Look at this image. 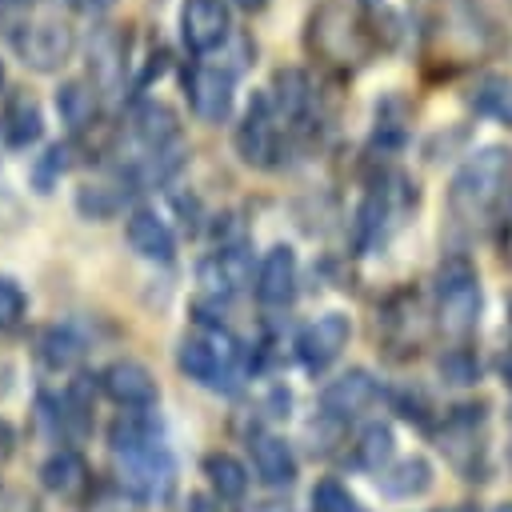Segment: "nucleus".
<instances>
[{
  "instance_id": "obj_1",
  "label": "nucleus",
  "mask_w": 512,
  "mask_h": 512,
  "mask_svg": "<svg viewBox=\"0 0 512 512\" xmlns=\"http://www.w3.org/2000/svg\"><path fill=\"white\" fill-rule=\"evenodd\" d=\"M512 196V148L488 144L476 148L448 184V212L464 228H484Z\"/></svg>"
},
{
  "instance_id": "obj_2",
  "label": "nucleus",
  "mask_w": 512,
  "mask_h": 512,
  "mask_svg": "<svg viewBox=\"0 0 512 512\" xmlns=\"http://www.w3.org/2000/svg\"><path fill=\"white\" fill-rule=\"evenodd\" d=\"M436 324L452 340L472 336L480 324V276L464 256H448L436 268Z\"/></svg>"
},
{
  "instance_id": "obj_3",
  "label": "nucleus",
  "mask_w": 512,
  "mask_h": 512,
  "mask_svg": "<svg viewBox=\"0 0 512 512\" xmlns=\"http://www.w3.org/2000/svg\"><path fill=\"white\" fill-rule=\"evenodd\" d=\"M236 360H240V344L220 328V324H204L200 332L184 336L176 348V364L188 380L204 384V388H232L236 380Z\"/></svg>"
},
{
  "instance_id": "obj_4",
  "label": "nucleus",
  "mask_w": 512,
  "mask_h": 512,
  "mask_svg": "<svg viewBox=\"0 0 512 512\" xmlns=\"http://www.w3.org/2000/svg\"><path fill=\"white\" fill-rule=\"evenodd\" d=\"M308 48L332 64H360L368 56L364 28L344 4H320L308 16Z\"/></svg>"
},
{
  "instance_id": "obj_5",
  "label": "nucleus",
  "mask_w": 512,
  "mask_h": 512,
  "mask_svg": "<svg viewBox=\"0 0 512 512\" xmlns=\"http://www.w3.org/2000/svg\"><path fill=\"white\" fill-rule=\"evenodd\" d=\"M12 48L32 72H60L76 52V32L68 20H32L12 32Z\"/></svg>"
},
{
  "instance_id": "obj_6",
  "label": "nucleus",
  "mask_w": 512,
  "mask_h": 512,
  "mask_svg": "<svg viewBox=\"0 0 512 512\" xmlns=\"http://www.w3.org/2000/svg\"><path fill=\"white\" fill-rule=\"evenodd\" d=\"M172 476H176L172 456L156 440L128 448V452H116V480L136 500H164L172 488Z\"/></svg>"
},
{
  "instance_id": "obj_7",
  "label": "nucleus",
  "mask_w": 512,
  "mask_h": 512,
  "mask_svg": "<svg viewBox=\"0 0 512 512\" xmlns=\"http://www.w3.org/2000/svg\"><path fill=\"white\" fill-rule=\"evenodd\" d=\"M280 116L272 108V96L268 92H256L240 116V128H236V152L244 164L252 168H272L276 164V152H280Z\"/></svg>"
},
{
  "instance_id": "obj_8",
  "label": "nucleus",
  "mask_w": 512,
  "mask_h": 512,
  "mask_svg": "<svg viewBox=\"0 0 512 512\" xmlns=\"http://www.w3.org/2000/svg\"><path fill=\"white\" fill-rule=\"evenodd\" d=\"M180 40L188 52L208 56L232 40V12L228 0H184L180 4Z\"/></svg>"
},
{
  "instance_id": "obj_9",
  "label": "nucleus",
  "mask_w": 512,
  "mask_h": 512,
  "mask_svg": "<svg viewBox=\"0 0 512 512\" xmlns=\"http://www.w3.org/2000/svg\"><path fill=\"white\" fill-rule=\"evenodd\" d=\"M184 92L188 104L196 112V120L204 124H224L232 116V100H236V76L224 72L220 64H192L184 72Z\"/></svg>"
},
{
  "instance_id": "obj_10",
  "label": "nucleus",
  "mask_w": 512,
  "mask_h": 512,
  "mask_svg": "<svg viewBox=\"0 0 512 512\" xmlns=\"http://www.w3.org/2000/svg\"><path fill=\"white\" fill-rule=\"evenodd\" d=\"M196 284H200L204 296H212V300H232V296H240L248 284H256V280H252V256H248V248L224 244V248L208 252V256L196 264Z\"/></svg>"
},
{
  "instance_id": "obj_11",
  "label": "nucleus",
  "mask_w": 512,
  "mask_h": 512,
  "mask_svg": "<svg viewBox=\"0 0 512 512\" xmlns=\"http://www.w3.org/2000/svg\"><path fill=\"white\" fill-rule=\"evenodd\" d=\"M348 336H352V320L344 312H324V316H316L312 324L300 328L296 356H300V364L308 372H320L348 348Z\"/></svg>"
},
{
  "instance_id": "obj_12",
  "label": "nucleus",
  "mask_w": 512,
  "mask_h": 512,
  "mask_svg": "<svg viewBox=\"0 0 512 512\" xmlns=\"http://www.w3.org/2000/svg\"><path fill=\"white\" fill-rule=\"evenodd\" d=\"M376 396H380V384L372 380V372L348 368V372H340L336 380L324 384L320 408H324V416H332V420H356L360 412H368V408L376 404Z\"/></svg>"
},
{
  "instance_id": "obj_13",
  "label": "nucleus",
  "mask_w": 512,
  "mask_h": 512,
  "mask_svg": "<svg viewBox=\"0 0 512 512\" xmlns=\"http://www.w3.org/2000/svg\"><path fill=\"white\" fill-rule=\"evenodd\" d=\"M100 388H104V396H108L112 404L136 408V412L152 408L156 396H160L152 372H148L140 360H112V364L100 372Z\"/></svg>"
},
{
  "instance_id": "obj_14",
  "label": "nucleus",
  "mask_w": 512,
  "mask_h": 512,
  "mask_svg": "<svg viewBox=\"0 0 512 512\" xmlns=\"http://www.w3.org/2000/svg\"><path fill=\"white\" fill-rule=\"evenodd\" d=\"M296 280H300L296 252L288 244H272L256 268V300L264 308H284L296 296Z\"/></svg>"
},
{
  "instance_id": "obj_15",
  "label": "nucleus",
  "mask_w": 512,
  "mask_h": 512,
  "mask_svg": "<svg viewBox=\"0 0 512 512\" xmlns=\"http://www.w3.org/2000/svg\"><path fill=\"white\" fill-rule=\"evenodd\" d=\"M124 236H128L132 252L144 256V260L168 264V260L176 256V236H172V228L164 224V216L152 212V208H132L128 220H124Z\"/></svg>"
},
{
  "instance_id": "obj_16",
  "label": "nucleus",
  "mask_w": 512,
  "mask_h": 512,
  "mask_svg": "<svg viewBox=\"0 0 512 512\" xmlns=\"http://www.w3.org/2000/svg\"><path fill=\"white\" fill-rule=\"evenodd\" d=\"M132 136H136V144L144 148V156L168 152V148L180 144V116H176L164 100H144V104L132 112Z\"/></svg>"
},
{
  "instance_id": "obj_17",
  "label": "nucleus",
  "mask_w": 512,
  "mask_h": 512,
  "mask_svg": "<svg viewBox=\"0 0 512 512\" xmlns=\"http://www.w3.org/2000/svg\"><path fill=\"white\" fill-rule=\"evenodd\" d=\"M88 68L96 88H116L128 68V44L112 24H100L88 40Z\"/></svg>"
},
{
  "instance_id": "obj_18",
  "label": "nucleus",
  "mask_w": 512,
  "mask_h": 512,
  "mask_svg": "<svg viewBox=\"0 0 512 512\" xmlns=\"http://www.w3.org/2000/svg\"><path fill=\"white\" fill-rule=\"evenodd\" d=\"M248 448H252V468H256V480H260V484H268V488H288V484L296 480V456H292V448H288L280 436H272V432H252Z\"/></svg>"
},
{
  "instance_id": "obj_19",
  "label": "nucleus",
  "mask_w": 512,
  "mask_h": 512,
  "mask_svg": "<svg viewBox=\"0 0 512 512\" xmlns=\"http://www.w3.org/2000/svg\"><path fill=\"white\" fill-rule=\"evenodd\" d=\"M40 136H44V112H40L36 96L12 92L8 104L0 108V140L8 148H32Z\"/></svg>"
},
{
  "instance_id": "obj_20",
  "label": "nucleus",
  "mask_w": 512,
  "mask_h": 512,
  "mask_svg": "<svg viewBox=\"0 0 512 512\" xmlns=\"http://www.w3.org/2000/svg\"><path fill=\"white\" fill-rule=\"evenodd\" d=\"M268 96H272V108H276L280 124H300L312 108V80L300 68H276Z\"/></svg>"
},
{
  "instance_id": "obj_21",
  "label": "nucleus",
  "mask_w": 512,
  "mask_h": 512,
  "mask_svg": "<svg viewBox=\"0 0 512 512\" xmlns=\"http://www.w3.org/2000/svg\"><path fill=\"white\" fill-rule=\"evenodd\" d=\"M40 484L52 492V496H76L84 492L88 484V464L76 448H60L52 452L44 464H40Z\"/></svg>"
},
{
  "instance_id": "obj_22",
  "label": "nucleus",
  "mask_w": 512,
  "mask_h": 512,
  "mask_svg": "<svg viewBox=\"0 0 512 512\" xmlns=\"http://www.w3.org/2000/svg\"><path fill=\"white\" fill-rule=\"evenodd\" d=\"M56 112H60V120L68 124V132L92 128V124H96V112H100V104H96V84H88V80H64V84L56 88Z\"/></svg>"
},
{
  "instance_id": "obj_23",
  "label": "nucleus",
  "mask_w": 512,
  "mask_h": 512,
  "mask_svg": "<svg viewBox=\"0 0 512 512\" xmlns=\"http://www.w3.org/2000/svg\"><path fill=\"white\" fill-rule=\"evenodd\" d=\"M376 484L388 492V496H420V492H428L432 488V468H428V460L424 456H408V460H396L392 468H384L380 476H376Z\"/></svg>"
},
{
  "instance_id": "obj_24",
  "label": "nucleus",
  "mask_w": 512,
  "mask_h": 512,
  "mask_svg": "<svg viewBox=\"0 0 512 512\" xmlns=\"http://www.w3.org/2000/svg\"><path fill=\"white\" fill-rule=\"evenodd\" d=\"M204 476H208V484L220 500H240L248 492V468L228 452H208L204 456Z\"/></svg>"
},
{
  "instance_id": "obj_25",
  "label": "nucleus",
  "mask_w": 512,
  "mask_h": 512,
  "mask_svg": "<svg viewBox=\"0 0 512 512\" xmlns=\"http://www.w3.org/2000/svg\"><path fill=\"white\" fill-rule=\"evenodd\" d=\"M80 356H84V340L72 332V328H48L44 336H40V360L48 364V368H56V372H68V368H76L80 364Z\"/></svg>"
},
{
  "instance_id": "obj_26",
  "label": "nucleus",
  "mask_w": 512,
  "mask_h": 512,
  "mask_svg": "<svg viewBox=\"0 0 512 512\" xmlns=\"http://www.w3.org/2000/svg\"><path fill=\"white\" fill-rule=\"evenodd\" d=\"M392 448H396L392 444V428L388 424H368L360 432V440H356V464L380 476L388 468V460H392Z\"/></svg>"
},
{
  "instance_id": "obj_27",
  "label": "nucleus",
  "mask_w": 512,
  "mask_h": 512,
  "mask_svg": "<svg viewBox=\"0 0 512 512\" xmlns=\"http://www.w3.org/2000/svg\"><path fill=\"white\" fill-rule=\"evenodd\" d=\"M472 104H476V112L512 124V80H508V76H484V80L476 84Z\"/></svg>"
},
{
  "instance_id": "obj_28",
  "label": "nucleus",
  "mask_w": 512,
  "mask_h": 512,
  "mask_svg": "<svg viewBox=\"0 0 512 512\" xmlns=\"http://www.w3.org/2000/svg\"><path fill=\"white\" fill-rule=\"evenodd\" d=\"M72 152H76V144L64 140V144H52V148L36 160V168H32V184H36V192H52L56 176H64V172L72 168Z\"/></svg>"
},
{
  "instance_id": "obj_29",
  "label": "nucleus",
  "mask_w": 512,
  "mask_h": 512,
  "mask_svg": "<svg viewBox=\"0 0 512 512\" xmlns=\"http://www.w3.org/2000/svg\"><path fill=\"white\" fill-rule=\"evenodd\" d=\"M440 376L448 384H476L480 380V364H476V356L468 348H448L440 356Z\"/></svg>"
},
{
  "instance_id": "obj_30",
  "label": "nucleus",
  "mask_w": 512,
  "mask_h": 512,
  "mask_svg": "<svg viewBox=\"0 0 512 512\" xmlns=\"http://www.w3.org/2000/svg\"><path fill=\"white\" fill-rule=\"evenodd\" d=\"M312 512H360V508L340 480H320L312 488Z\"/></svg>"
},
{
  "instance_id": "obj_31",
  "label": "nucleus",
  "mask_w": 512,
  "mask_h": 512,
  "mask_svg": "<svg viewBox=\"0 0 512 512\" xmlns=\"http://www.w3.org/2000/svg\"><path fill=\"white\" fill-rule=\"evenodd\" d=\"M24 312H28V296H24V288H20L12 276H0V332L16 328V324L24 320Z\"/></svg>"
},
{
  "instance_id": "obj_32",
  "label": "nucleus",
  "mask_w": 512,
  "mask_h": 512,
  "mask_svg": "<svg viewBox=\"0 0 512 512\" xmlns=\"http://www.w3.org/2000/svg\"><path fill=\"white\" fill-rule=\"evenodd\" d=\"M12 452H16V432L8 420H0V468L12 460Z\"/></svg>"
},
{
  "instance_id": "obj_33",
  "label": "nucleus",
  "mask_w": 512,
  "mask_h": 512,
  "mask_svg": "<svg viewBox=\"0 0 512 512\" xmlns=\"http://www.w3.org/2000/svg\"><path fill=\"white\" fill-rule=\"evenodd\" d=\"M244 512H288V504H284V500H256V504H248Z\"/></svg>"
},
{
  "instance_id": "obj_34",
  "label": "nucleus",
  "mask_w": 512,
  "mask_h": 512,
  "mask_svg": "<svg viewBox=\"0 0 512 512\" xmlns=\"http://www.w3.org/2000/svg\"><path fill=\"white\" fill-rule=\"evenodd\" d=\"M72 4H76L80 12H92V16L104 12V8H112V0H72Z\"/></svg>"
},
{
  "instance_id": "obj_35",
  "label": "nucleus",
  "mask_w": 512,
  "mask_h": 512,
  "mask_svg": "<svg viewBox=\"0 0 512 512\" xmlns=\"http://www.w3.org/2000/svg\"><path fill=\"white\" fill-rule=\"evenodd\" d=\"M0 208H4V212H16V200H12V192H8L4 172H0Z\"/></svg>"
},
{
  "instance_id": "obj_36",
  "label": "nucleus",
  "mask_w": 512,
  "mask_h": 512,
  "mask_svg": "<svg viewBox=\"0 0 512 512\" xmlns=\"http://www.w3.org/2000/svg\"><path fill=\"white\" fill-rule=\"evenodd\" d=\"M240 12H264L268 8V0H232Z\"/></svg>"
},
{
  "instance_id": "obj_37",
  "label": "nucleus",
  "mask_w": 512,
  "mask_h": 512,
  "mask_svg": "<svg viewBox=\"0 0 512 512\" xmlns=\"http://www.w3.org/2000/svg\"><path fill=\"white\" fill-rule=\"evenodd\" d=\"M500 376H504V384H512V348H508L504 360H500Z\"/></svg>"
},
{
  "instance_id": "obj_38",
  "label": "nucleus",
  "mask_w": 512,
  "mask_h": 512,
  "mask_svg": "<svg viewBox=\"0 0 512 512\" xmlns=\"http://www.w3.org/2000/svg\"><path fill=\"white\" fill-rule=\"evenodd\" d=\"M4 8H28V4H36V0H0Z\"/></svg>"
},
{
  "instance_id": "obj_39",
  "label": "nucleus",
  "mask_w": 512,
  "mask_h": 512,
  "mask_svg": "<svg viewBox=\"0 0 512 512\" xmlns=\"http://www.w3.org/2000/svg\"><path fill=\"white\" fill-rule=\"evenodd\" d=\"M496 512H512V500H504V504H500V508H496Z\"/></svg>"
},
{
  "instance_id": "obj_40",
  "label": "nucleus",
  "mask_w": 512,
  "mask_h": 512,
  "mask_svg": "<svg viewBox=\"0 0 512 512\" xmlns=\"http://www.w3.org/2000/svg\"><path fill=\"white\" fill-rule=\"evenodd\" d=\"M0 88H4V60H0Z\"/></svg>"
}]
</instances>
